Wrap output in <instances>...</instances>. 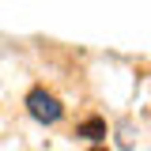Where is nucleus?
I'll list each match as a JSON object with an SVG mask.
<instances>
[{"label": "nucleus", "instance_id": "7ed1b4c3", "mask_svg": "<svg viewBox=\"0 0 151 151\" xmlns=\"http://www.w3.org/2000/svg\"><path fill=\"white\" fill-rule=\"evenodd\" d=\"M91 151H106V147H91Z\"/></svg>", "mask_w": 151, "mask_h": 151}, {"label": "nucleus", "instance_id": "f03ea898", "mask_svg": "<svg viewBox=\"0 0 151 151\" xmlns=\"http://www.w3.org/2000/svg\"><path fill=\"white\" fill-rule=\"evenodd\" d=\"M79 136H87V140H102V136H106V121H98V117L83 121V125H79Z\"/></svg>", "mask_w": 151, "mask_h": 151}, {"label": "nucleus", "instance_id": "f257e3e1", "mask_svg": "<svg viewBox=\"0 0 151 151\" xmlns=\"http://www.w3.org/2000/svg\"><path fill=\"white\" fill-rule=\"evenodd\" d=\"M27 110H30V117L45 121V125L60 121V102H57L49 91H42V87H34V91L27 94Z\"/></svg>", "mask_w": 151, "mask_h": 151}]
</instances>
